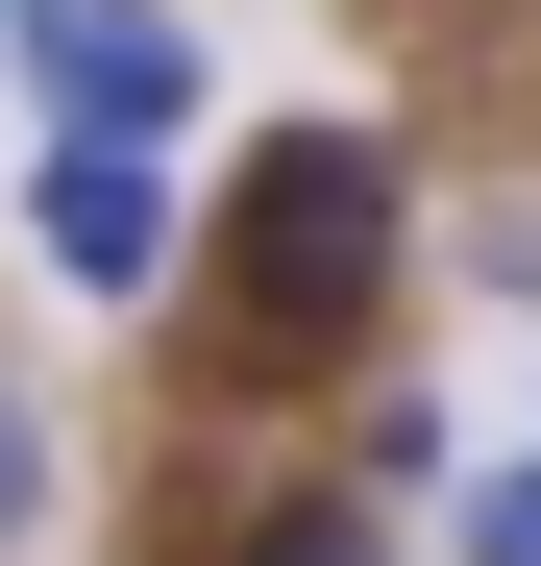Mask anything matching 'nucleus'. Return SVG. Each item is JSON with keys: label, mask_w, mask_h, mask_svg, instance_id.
<instances>
[{"label": "nucleus", "mask_w": 541, "mask_h": 566, "mask_svg": "<svg viewBox=\"0 0 541 566\" xmlns=\"http://www.w3.org/2000/svg\"><path fill=\"white\" fill-rule=\"evenodd\" d=\"M222 566H394V517H370V493H344V468H320V493H270V517H246Z\"/></svg>", "instance_id": "nucleus-4"}, {"label": "nucleus", "mask_w": 541, "mask_h": 566, "mask_svg": "<svg viewBox=\"0 0 541 566\" xmlns=\"http://www.w3.org/2000/svg\"><path fill=\"white\" fill-rule=\"evenodd\" d=\"M468 542H492V566H541V468H492V517H468Z\"/></svg>", "instance_id": "nucleus-6"}, {"label": "nucleus", "mask_w": 541, "mask_h": 566, "mask_svg": "<svg viewBox=\"0 0 541 566\" xmlns=\"http://www.w3.org/2000/svg\"><path fill=\"white\" fill-rule=\"evenodd\" d=\"M0 50H25L50 148H148L172 172V124H198V25L172 0H0Z\"/></svg>", "instance_id": "nucleus-2"}, {"label": "nucleus", "mask_w": 541, "mask_h": 566, "mask_svg": "<svg viewBox=\"0 0 541 566\" xmlns=\"http://www.w3.org/2000/svg\"><path fill=\"white\" fill-rule=\"evenodd\" d=\"M394 148L370 124H270L246 148V198H222V271H246V345H370V296H394Z\"/></svg>", "instance_id": "nucleus-1"}, {"label": "nucleus", "mask_w": 541, "mask_h": 566, "mask_svg": "<svg viewBox=\"0 0 541 566\" xmlns=\"http://www.w3.org/2000/svg\"><path fill=\"white\" fill-rule=\"evenodd\" d=\"M25 517H50V419L0 395V542H25Z\"/></svg>", "instance_id": "nucleus-5"}, {"label": "nucleus", "mask_w": 541, "mask_h": 566, "mask_svg": "<svg viewBox=\"0 0 541 566\" xmlns=\"http://www.w3.org/2000/svg\"><path fill=\"white\" fill-rule=\"evenodd\" d=\"M25 247L74 271V296H172V172L148 148H50L25 172Z\"/></svg>", "instance_id": "nucleus-3"}]
</instances>
